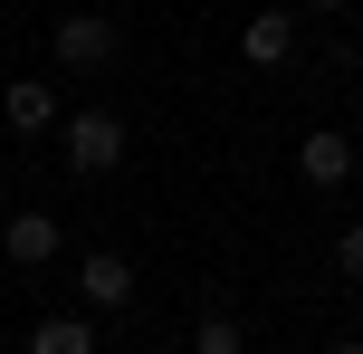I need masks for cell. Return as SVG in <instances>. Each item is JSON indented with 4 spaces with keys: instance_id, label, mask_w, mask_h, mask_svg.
I'll return each mask as SVG.
<instances>
[{
    "instance_id": "2",
    "label": "cell",
    "mask_w": 363,
    "mask_h": 354,
    "mask_svg": "<svg viewBox=\"0 0 363 354\" xmlns=\"http://www.w3.org/2000/svg\"><path fill=\"white\" fill-rule=\"evenodd\" d=\"M57 67H67V77H106L115 67V19H96V10L57 19Z\"/></svg>"
},
{
    "instance_id": "9",
    "label": "cell",
    "mask_w": 363,
    "mask_h": 354,
    "mask_svg": "<svg viewBox=\"0 0 363 354\" xmlns=\"http://www.w3.org/2000/svg\"><path fill=\"white\" fill-rule=\"evenodd\" d=\"M201 354H239V326L230 316H201Z\"/></svg>"
},
{
    "instance_id": "7",
    "label": "cell",
    "mask_w": 363,
    "mask_h": 354,
    "mask_svg": "<svg viewBox=\"0 0 363 354\" xmlns=\"http://www.w3.org/2000/svg\"><path fill=\"white\" fill-rule=\"evenodd\" d=\"M29 345H38V354H96V326H86V316H38Z\"/></svg>"
},
{
    "instance_id": "5",
    "label": "cell",
    "mask_w": 363,
    "mask_h": 354,
    "mask_svg": "<svg viewBox=\"0 0 363 354\" xmlns=\"http://www.w3.org/2000/svg\"><path fill=\"white\" fill-rule=\"evenodd\" d=\"M239 57H249V67H287V57H296L287 10H258V19H249V38H239Z\"/></svg>"
},
{
    "instance_id": "1",
    "label": "cell",
    "mask_w": 363,
    "mask_h": 354,
    "mask_svg": "<svg viewBox=\"0 0 363 354\" xmlns=\"http://www.w3.org/2000/svg\"><path fill=\"white\" fill-rule=\"evenodd\" d=\"M57 134H67V163L86 172V182H96V172H115V163H125V115H106V106L67 115Z\"/></svg>"
},
{
    "instance_id": "4",
    "label": "cell",
    "mask_w": 363,
    "mask_h": 354,
    "mask_svg": "<svg viewBox=\"0 0 363 354\" xmlns=\"http://www.w3.org/2000/svg\"><path fill=\"white\" fill-rule=\"evenodd\" d=\"M77 287H86V306H106V316H115V306H134V268L115 259V249H96V259L77 268Z\"/></svg>"
},
{
    "instance_id": "3",
    "label": "cell",
    "mask_w": 363,
    "mask_h": 354,
    "mask_svg": "<svg viewBox=\"0 0 363 354\" xmlns=\"http://www.w3.org/2000/svg\"><path fill=\"white\" fill-rule=\"evenodd\" d=\"M296 172H306L315 192H335L354 172V134H306V144H296Z\"/></svg>"
},
{
    "instance_id": "11",
    "label": "cell",
    "mask_w": 363,
    "mask_h": 354,
    "mask_svg": "<svg viewBox=\"0 0 363 354\" xmlns=\"http://www.w3.org/2000/svg\"><path fill=\"white\" fill-rule=\"evenodd\" d=\"M306 10H345V0H306Z\"/></svg>"
},
{
    "instance_id": "6",
    "label": "cell",
    "mask_w": 363,
    "mask_h": 354,
    "mask_svg": "<svg viewBox=\"0 0 363 354\" xmlns=\"http://www.w3.org/2000/svg\"><path fill=\"white\" fill-rule=\"evenodd\" d=\"M10 259H19V268L57 259V221H48V211H19V221H10Z\"/></svg>"
},
{
    "instance_id": "10",
    "label": "cell",
    "mask_w": 363,
    "mask_h": 354,
    "mask_svg": "<svg viewBox=\"0 0 363 354\" xmlns=\"http://www.w3.org/2000/svg\"><path fill=\"white\" fill-rule=\"evenodd\" d=\"M335 259H345V278H363V230H345V240H335Z\"/></svg>"
},
{
    "instance_id": "8",
    "label": "cell",
    "mask_w": 363,
    "mask_h": 354,
    "mask_svg": "<svg viewBox=\"0 0 363 354\" xmlns=\"http://www.w3.org/2000/svg\"><path fill=\"white\" fill-rule=\"evenodd\" d=\"M48 115H57V96L38 87V77H19V87H10V125H19V134H38Z\"/></svg>"
}]
</instances>
